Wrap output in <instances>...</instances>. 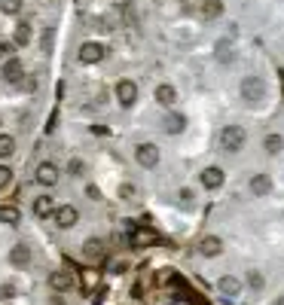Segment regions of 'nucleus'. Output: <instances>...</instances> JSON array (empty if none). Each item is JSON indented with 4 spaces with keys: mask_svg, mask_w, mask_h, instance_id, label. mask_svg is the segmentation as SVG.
<instances>
[{
    "mask_svg": "<svg viewBox=\"0 0 284 305\" xmlns=\"http://www.w3.org/2000/svg\"><path fill=\"white\" fill-rule=\"evenodd\" d=\"M220 147H223L226 153H239V150L245 147V128H242V125H226V128L220 131Z\"/></svg>",
    "mask_w": 284,
    "mask_h": 305,
    "instance_id": "obj_1",
    "label": "nucleus"
},
{
    "mask_svg": "<svg viewBox=\"0 0 284 305\" xmlns=\"http://www.w3.org/2000/svg\"><path fill=\"white\" fill-rule=\"evenodd\" d=\"M242 98H245L248 104L263 101V98H266V82H263L260 76H245V79H242Z\"/></svg>",
    "mask_w": 284,
    "mask_h": 305,
    "instance_id": "obj_2",
    "label": "nucleus"
},
{
    "mask_svg": "<svg viewBox=\"0 0 284 305\" xmlns=\"http://www.w3.org/2000/svg\"><path fill=\"white\" fill-rule=\"evenodd\" d=\"M104 52H107V49H104L101 43H83L80 52H76V58H80L83 64H98V61L104 58Z\"/></svg>",
    "mask_w": 284,
    "mask_h": 305,
    "instance_id": "obj_3",
    "label": "nucleus"
},
{
    "mask_svg": "<svg viewBox=\"0 0 284 305\" xmlns=\"http://www.w3.org/2000/svg\"><path fill=\"white\" fill-rule=\"evenodd\" d=\"M116 101H119L122 107H132V104L138 101V86H135L132 79H119V82H116Z\"/></svg>",
    "mask_w": 284,
    "mask_h": 305,
    "instance_id": "obj_4",
    "label": "nucleus"
},
{
    "mask_svg": "<svg viewBox=\"0 0 284 305\" xmlns=\"http://www.w3.org/2000/svg\"><path fill=\"white\" fill-rule=\"evenodd\" d=\"M135 159H138V165H144V168H156V165H159V150H156V144H141V147L135 150Z\"/></svg>",
    "mask_w": 284,
    "mask_h": 305,
    "instance_id": "obj_5",
    "label": "nucleus"
},
{
    "mask_svg": "<svg viewBox=\"0 0 284 305\" xmlns=\"http://www.w3.org/2000/svg\"><path fill=\"white\" fill-rule=\"evenodd\" d=\"M34 180L43 183V186H55V183H58V168H55L52 162H40L37 171H34Z\"/></svg>",
    "mask_w": 284,
    "mask_h": 305,
    "instance_id": "obj_6",
    "label": "nucleus"
},
{
    "mask_svg": "<svg viewBox=\"0 0 284 305\" xmlns=\"http://www.w3.org/2000/svg\"><path fill=\"white\" fill-rule=\"evenodd\" d=\"M76 220H80V214H76V208H70V205H61V208L55 211L58 229H70V226H76Z\"/></svg>",
    "mask_w": 284,
    "mask_h": 305,
    "instance_id": "obj_7",
    "label": "nucleus"
},
{
    "mask_svg": "<svg viewBox=\"0 0 284 305\" xmlns=\"http://www.w3.org/2000/svg\"><path fill=\"white\" fill-rule=\"evenodd\" d=\"M49 287H52L55 293H64V290H70V287H73V278H70V272H64V269L52 272V275H49Z\"/></svg>",
    "mask_w": 284,
    "mask_h": 305,
    "instance_id": "obj_8",
    "label": "nucleus"
},
{
    "mask_svg": "<svg viewBox=\"0 0 284 305\" xmlns=\"http://www.w3.org/2000/svg\"><path fill=\"white\" fill-rule=\"evenodd\" d=\"M21 76H24V67H21V61H18V58H9V61L3 64V79L15 86V82H21Z\"/></svg>",
    "mask_w": 284,
    "mask_h": 305,
    "instance_id": "obj_9",
    "label": "nucleus"
},
{
    "mask_svg": "<svg viewBox=\"0 0 284 305\" xmlns=\"http://www.w3.org/2000/svg\"><path fill=\"white\" fill-rule=\"evenodd\" d=\"M199 180H202L205 189H220V186H223V171H220V168H205V171L199 174Z\"/></svg>",
    "mask_w": 284,
    "mask_h": 305,
    "instance_id": "obj_10",
    "label": "nucleus"
},
{
    "mask_svg": "<svg viewBox=\"0 0 284 305\" xmlns=\"http://www.w3.org/2000/svg\"><path fill=\"white\" fill-rule=\"evenodd\" d=\"M58 208H55V199L52 196H37L34 199V217H49V214H55Z\"/></svg>",
    "mask_w": 284,
    "mask_h": 305,
    "instance_id": "obj_11",
    "label": "nucleus"
},
{
    "mask_svg": "<svg viewBox=\"0 0 284 305\" xmlns=\"http://www.w3.org/2000/svg\"><path fill=\"white\" fill-rule=\"evenodd\" d=\"M199 251H202V257H217V254L223 251V241H220L217 235H205V238L199 241Z\"/></svg>",
    "mask_w": 284,
    "mask_h": 305,
    "instance_id": "obj_12",
    "label": "nucleus"
},
{
    "mask_svg": "<svg viewBox=\"0 0 284 305\" xmlns=\"http://www.w3.org/2000/svg\"><path fill=\"white\" fill-rule=\"evenodd\" d=\"M217 290H220L223 296H239V290H242V281H239V278H233V275H223V278L217 281Z\"/></svg>",
    "mask_w": 284,
    "mask_h": 305,
    "instance_id": "obj_13",
    "label": "nucleus"
},
{
    "mask_svg": "<svg viewBox=\"0 0 284 305\" xmlns=\"http://www.w3.org/2000/svg\"><path fill=\"white\" fill-rule=\"evenodd\" d=\"M269 189H272V177L269 174H254L251 177V192L254 196H266Z\"/></svg>",
    "mask_w": 284,
    "mask_h": 305,
    "instance_id": "obj_14",
    "label": "nucleus"
},
{
    "mask_svg": "<svg viewBox=\"0 0 284 305\" xmlns=\"http://www.w3.org/2000/svg\"><path fill=\"white\" fill-rule=\"evenodd\" d=\"M9 263H12V266H18V269H21V266H28V263H31V247L15 244V247L9 251Z\"/></svg>",
    "mask_w": 284,
    "mask_h": 305,
    "instance_id": "obj_15",
    "label": "nucleus"
},
{
    "mask_svg": "<svg viewBox=\"0 0 284 305\" xmlns=\"http://www.w3.org/2000/svg\"><path fill=\"white\" fill-rule=\"evenodd\" d=\"M0 223L18 226V223H21V211H18L15 205H0Z\"/></svg>",
    "mask_w": 284,
    "mask_h": 305,
    "instance_id": "obj_16",
    "label": "nucleus"
},
{
    "mask_svg": "<svg viewBox=\"0 0 284 305\" xmlns=\"http://www.w3.org/2000/svg\"><path fill=\"white\" fill-rule=\"evenodd\" d=\"M156 101L162 104V107H171L174 101H177V92H174V86H156Z\"/></svg>",
    "mask_w": 284,
    "mask_h": 305,
    "instance_id": "obj_17",
    "label": "nucleus"
},
{
    "mask_svg": "<svg viewBox=\"0 0 284 305\" xmlns=\"http://www.w3.org/2000/svg\"><path fill=\"white\" fill-rule=\"evenodd\" d=\"M83 254H86L89 260H101V257H104V241H101V238H89V241L83 244Z\"/></svg>",
    "mask_w": 284,
    "mask_h": 305,
    "instance_id": "obj_18",
    "label": "nucleus"
},
{
    "mask_svg": "<svg viewBox=\"0 0 284 305\" xmlns=\"http://www.w3.org/2000/svg\"><path fill=\"white\" fill-rule=\"evenodd\" d=\"M150 241H156V235L150 229H132V247H144Z\"/></svg>",
    "mask_w": 284,
    "mask_h": 305,
    "instance_id": "obj_19",
    "label": "nucleus"
},
{
    "mask_svg": "<svg viewBox=\"0 0 284 305\" xmlns=\"http://www.w3.org/2000/svg\"><path fill=\"white\" fill-rule=\"evenodd\" d=\"M184 125H187V119H184L180 113H171V116L165 119V131H168V134H180Z\"/></svg>",
    "mask_w": 284,
    "mask_h": 305,
    "instance_id": "obj_20",
    "label": "nucleus"
},
{
    "mask_svg": "<svg viewBox=\"0 0 284 305\" xmlns=\"http://www.w3.org/2000/svg\"><path fill=\"white\" fill-rule=\"evenodd\" d=\"M202 15L205 18H220L223 15V3L220 0H205L202 3Z\"/></svg>",
    "mask_w": 284,
    "mask_h": 305,
    "instance_id": "obj_21",
    "label": "nucleus"
},
{
    "mask_svg": "<svg viewBox=\"0 0 284 305\" xmlns=\"http://www.w3.org/2000/svg\"><path fill=\"white\" fill-rule=\"evenodd\" d=\"M263 147H266L269 156H278V153L284 150V137H281V134H269V137L263 141Z\"/></svg>",
    "mask_w": 284,
    "mask_h": 305,
    "instance_id": "obj_22",
    "label": "nucleus"
},
{
    "mask_svg": "<svg viewBox=\"0 0 284 305\" xmlns=\"http://www.w3.org/2000/svg\"><path fill=\"white\" fill-rule=\"evenodd\" d=\"M15 43H18V46H28V43H31V24H28V21H21V24L15 27Z\"/></svg>",
    "mask_w": 284,
    "mask_h": 305,
    "instance_id": "obj_23",
    "label": "nucleus"
},
{
    "mask_svg": "<svg viewBox=\"0 0 284 305\" xmlns=\"http://www.w3.org/2000/svg\"><path fill=\"white\" fill-rule=\"evenodd\" d=\"M12 153H15V137L0 134V159H6V156H12Z\"/></svg>",
    "mask_w": 284,
    "mask_h": 305,
    "instance_id": "obj_24",
    "label": "nucleus"
},
{
    "mask_svg": "<svg viewBox=\"0 0 284 305\" xmlns=\"http://www.w3.org/2000/svg\"><path fill=\"white\" fill-rule=\"evenodd\" d=\"M217 58H220V61H233V49H229V40H220V43H217Z\"/></svg>",
    "mask_w": 284,
    "mask_h": 305,
    "instance_id": "obj_25",
    "label": "nucleus"
},
{
    "mask_svg": "<svg viewBox=\"0 0 284 305\" xmlns=\"http://www.w3.org/2000/svg\"><path fill=\"white\" fill-rule=\"evenodd\" d=\"M0 9L9 12V15H15V12L21 9V0H0Z\"/></svg>",
    "mask_w": 284,
    "mask_h": 305,
    "instance_id": "obj_26",
    "label": "nucleus"
},
{
    "mask_svg": "<svg viewBox=\"0 0 284 305\" xmlns=\"http://www.w3.org/2000/svg\"><path fill=\"white\" fill-rule=\"evenodd\" d=\"M9 183H12V171L6 165H0V189H6Z\"/></svg>",
    "mask_w": 284,
    "mask_h": 305,
    "instance_id": "obj_27",
    "label": "nucleus"
},
{
    "mask_svg": "<svg viewBox=\"0 0 284 305\" xmlns=\"http://www.w3.org/2000/svg\"><path fill=\"white\" fill-rule=\"evenodd\" d=\"M248 284H251V287H263V275L251 272V275H248Z\"/></svg>",
    "mask_w": 284,
    "mask_h": 305,
    "instance_id": "obj_28",
    "label": "nucleus"
},
{
    "mask_svg": "<svg viewBox=\"0 0 284 305\" xmlns=\"http://www.w3.org/2000/svg\"><path fill=\"white\" fill-rule=\"evenodd\" d=\"M119 196H122V199H132V196H135V186H128V183L119 186Z\"/></svg>",
    "mask_w": 284,
    "mask_h": 305,
    "instance_id": "obj_29",
    "label": "nucleus"
},
{
    "mask_svg": "<svg viewBox=\"0 0 284 305\" xmlns=\"http://www.w3.org/2000/svg\"><path fill=\"white\" fill-rule=\"evenodd\" d=\"M80 168H83V162H80V159H73V162H70V171H73V174H80Z\"/></svg>",
    "mask_w": 284,
    "mask_h": 305,
    "instance_id": "obj_30",
    "label": "nucleus"
},
{
    "mask_svg": "<svg viewBox=\"0 0 284 305\" xmlns=\"http://www.w3.org/2000/svg\"><path fill=\"white\" fill-rule=\"evenodd\" d=\"M9 52H12V49H9V46H6V43H0V58H6V55H9Z\"/></svg>",
    "mask_w": 284,
    "mask_h": 305,
    "instance_id": "obj_31",
    "label": "nucleus"
}]
</instances>
